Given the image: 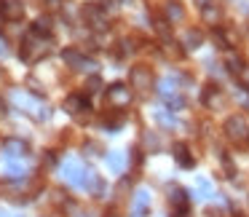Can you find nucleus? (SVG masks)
<instances>
[{
    "instance_id": "18",
    "label": "nucleus",
    "mask_w": 249,
    "mask_h": 217,
    "mask_svg": "<svg viewBox=\"0 0 249 217\" xmlns=\"http://www.w3.org/2000/svg\"><path fill=\"white\" fill-rule=\"evenodd\" d=\"M204 22L206 24H217L220 22V8H214L209 3V6H204Z\"/></svg>"
},
{
    "instance_id": "28",
    "label": "nucleus",
    "mask_w": 249,
    "mask_h": 217,
    "mask_svg": "<svg viewBox=\"0 0 249 217\" xmlns=\"http://www.w3.org/2000/svg\"><path fill=\"white\" fill-rule=\"evenodd\" d=\"M0 113H3V102H0Z\"/></svg>"
},
{
    "instance_id": "15",
    "label": "nucleus",
    "mask_w": 249,
    "mask_h": 217,
    "mask_svg": "<svg viewBox=\"0 0 249 217\" xmlns=\"http://www.w3.org/2000/svg\"><path fill=\"white\" fill-rule=\"evenodd\" d=\"M201 40H204V35H201L198 30H188L185 38H182V43H185V49H198Z\"/></svg>"
},
{
    "instance_id": "23",
    "label": "nucleus",
    "mask_w": 249,
    "mask_h": 217,
    "mask_svg": "<svg viewBox=\"0 0 249 217\" xmlns=\"http://www.w3.org/2000/svg\"><path fill=\"white\" fill-rule=\"evenodd\" d=\"M3 56H8V43H6V38H0V59Z\"/></svg>"
},
{
    "instance_id": "25",
    "label": "nucleus",
    "mask_w": 249,
    "mask_h": 217,
    "mask_svg": "<svg viewBox=\"0 0 249 217\" xmlns=\"http://www.w3.org/2000/svg\"><path fill=\"white\" fill-rule=\"evenodd\" d=\"M0 217H11V215H8V212H0Z\"/></svg>"
},
{
    "instance_id": "17",
    "label": "nucleus",
    "mask_w": 249,
    "mask_h": 217,
    "mask_svg": "<svg viewBox=\"0 0 249 217\" xmlns=\"http://www.w3.org/2000/svg\"><path fill=\"white\" fill-rule=\"evenodd\" d=\"M166 17L172 19V22H182V19H185L182 6H177V3H169V6H166Z\"/></svg>"
},
{
    "instance_id": "5",
    "label": "nucleus",
    "mask_w": 249,
    "mask_h": 217,
    "mask_svg": "<svg viewBox=\"0 0 249 217\" xmlns=\"http://www.w3.org/2000/svg\"><path fill=\"white\" fill-rule=\"evenodd\" d=\"M129 81H131V89H140V91H147V89L153 86V75L147 67H134V70L129 72Z\"/></svg>"
},
{
    "instance_id": "10",
    "label": "nucleus",
    "mask_w": 249,
    "mask_h": 217,
    "mask_svg": "<svg viewBox=\"0 0 249 217\" xmlns=\"http://www.w3.org/2000/svg\"><path fill=\"white\" fill-rule=\"evenodd\" d=\"M107 169L113 174H121L126 169V153L124 150H113V153H107Z\"/></svg>"
},
{
    "instance_id": "24",
    "label": "nucleus",
    "mask_w": 249,
    "mask_h": 217,
    "mask_svg": "<svg viewBox=\"0 0 249 217\" xmlns=\"http://www.w3.org/2000/svg\"><path fill=\"white\" fill-rule=\"evenodd\" d=\"M241 78H244V81L249 83V70H241Z\"/></svg>"
},
{
    "instance_id": "12",
    "label": "nucleus",
    "mask_w": 249,
    "mask_h": 217,
    "mask_svg": "<svg viewBox=\"0 0 249 217\" xmlns=\"http://www.w3.org/2000/svg\"><path fill=\"white\" fill-rule=\"evenodd\" d=\"M174 158H177V163L182 169H193V156H190V150H188V145H174Z\"/></svg>"
},
{
    "instance_id": "13",
    "label": "nucleus",
    "mask_w": 249,
    "mask_h": 217,
    "mask_svg": "<svg viewBox=\"0 0 249 217\" xmlns=\"http://www.w3.org/2000/svg\"><path fill=\"white\" fill-rule=\"evenodd\" d=\"M169 201H172V206H177L179 212L188 209V193H185L182 188H172V193H169Z\"/></svg>"
},
{
    "instance_id": "27",
    "label": "nucleus",
    "mask_w": 249,
    "mask_h": 217,
    "mask_svg": "<svg viewBox=\"0 0 249 217\" xmlns=\"http://www.w3.org/2000/svg\"><path fill=\"white\" fill-rule=\"evenodd\" d=\"M49 6H56V0H49Z\"/></svg>"
},
{
    "instance_id": "7",
    "label": "nucleus",
    "mask_w": 249,
    "mask_h": 217,
    "mask_svg": "<svg viewBox=\"0 0 249 217\" xmlns=\"http://www.w3.org/2000/svg\"><path fill=\"white\" fill-rule=\"evenodd\" d=\"M150 209V193L145 188H140L134 193V204H131V217H145Z\"/></svg>"
},
{
    "instance_id": "8",
    "label": "nucleus",
    "mask_w": 249,
    "mask_h": 217,
    "mask_svg": "<svg viewBox=\"0 0 249 217\" xmlns=\"http://www.w3.org/2000/svg\"><path fill=\"white\" fill-rule=\"evenodd\" d=\"M0 14H3L6 19H11V22L22 19V14H24L22 0H3V3H0Z\"/></svg>"
},
{
    "instance_id": "2",
    "label": "nucleus",
    "mask_w": 249,
    "mask_h": 217,
    "mask_svg": "<svg viewBox=\"0 0 249 217\" xmlns=\"http://www.w3.org/2000/svg\"><path fill=\"white\" fill-rule=\"evenodd\" d=\"M49 46H51L49 38H43L40 33H30L27 38H24L22 49H19V56H22L24 62H35V59L49 54Z\"/></svg>"
},
{
    "instance_id": "22",
    "label": "nucleus",
    "mask_w": 249,
    "mask_h": 217,
    "mask_svg": "<svg viewBox=\"0 0 249 217\" xmlns=\"http://www.w3.org/2000/svg\"><path fill=\"white\" fill-rule=\"evenodd\" d=\"M99 89H102V81H99V78L97 75H94V78H89V91H99Z\"/></svg>"
},
{
    "instance_id": "6",
    "label": "nucleus",
    "mask_w": 249,
    "mask_h": 217,
    "mask_svg": "<svg viewBox=\"0 0 249 217\" xmlns=\"http://www.w3.org/2000/svg\"><path fill=\"white\" fill-rule=\"evenodd\" d=\"M3 153H6V161H17V158H24L30 153L27 142L22 140H6L3 142Z\"/></svg>"
},
{
    "instance_id": "11",
    "label": "nucleus",
    "mask_w": 249,
    "mask_h": 217,
    "mask_svg": "<svg viewBox=\"0 0 249 217\" xmlns=\"http://www.w3.org/2000/svg\"><path fill=\"white\" fill-rule=\"evenodd\" d=\"M65 110L70 115H78V113H83V110H89V102H86V97H78V94H72V97H67L65 99Z\"/></svg>"
},
{
    "instance_id": "26",
    "label": "nucleus",
    "mask_w": 249,
    "mask_h": 217,
    "mask_svg": "<svg viewBox=\"0 0 249 217\" xmlns=\"http://www.w3.org/2000/svg\"><path fill=\"white\" fill-rule=\"evenodd\" d=\"M201 6H209V0H201Z\"/></svg>"
},
{
    "instance_id": "4",
    "label": "nucleus",
    "mask_w": 249,
    "mask_h": 217,
    "mask_svg": "<svg viewBox=\"0 0 249 217\" xmlns=\"http://www.w3.org/2000/svg\"><path fill=\"white\" fill-rule=\"evenodd\" d=\"M225 134L231 137L233 142L249 140V126H247V118H244V115H231V118L225 121Z\"/></svg>"
},
{
    "instance_id": "19",
    "label": "nucleus",
    "mask_w": 249,
    "mask_h": 217,
    "mask_svg": "<svg viewBox=\"0 0 249 217\" xmlns=\"http://www.w3.org/2000/svg\"><path fill=\"white\" fill-rule=\"evenodd\" d=\"M86 17L94 22V27H105V17L97 11V8H89V14H86Z\"/></svg>"
},
{
    "instance_id": "14",
    "label": "nucleus",
    "mask_w": 249,
    "mask_h": 217,
    "mask_svg": "<svg viewBox=\"0 0 249 217\" xmlns=\"http://www.w3.org/2000/svg\"><path fill=\"white\" fill-rule=\"evenodd\" d=\"M161 94H163V99H172V97H179L177 94V78H163L161 81Z\"/></svg>"
},
{
    "instance_id": "9",
    "label": "nucleus",
    "mask_w": 249,
    "mask_h": 217,
    "mask_svg": "<svg viewBox=\"0 0 249 217\" xmlns=\"http://www.w3.org/2000/svg\"><path fill=\"white\" fill-rule=\"evenodd\" d=\"M62 56H65V62H67V65H72L75 70H94V67H97L91 59H86V56H81L78 51H65Z\"/></svg>"
},
{
    "instance_id": "16",
    "label": "nucleus",
    "mask_w": 249,
    "mask_h": 217,
    "mask_svg": "<svg viewBox=\"0 0 249 217\" xmlns=\"http://www.w3.org/2000/svg\"><path fill=\"white\" fill-rule=\"evenodd\" d=\"M209 196H212V185L204 177H198L196 180V199H209Z\"/></svg>"
},
{
    "instance_id": "1",
    "label": "nucleus",
    "mask_w": 249,
    "mask_h": 217,
    "mask_svg": "<svg viewBox=\"0 0 249 217\" xmlns=\"http://www.w3.org/2000/svg\"><path fill=\"white\" fill-rule=\"evenodd\" d=\"M62 177L67 180L70 185H75V188H86V190H94L97 188V174L91 172V169H86V166H81L78 161H65L62 163Z\"/></svg>"
},
{
    "instance_id": "3",
    "label": "nucleus",
    "mask_w": 249,
    "mask_h": 217,
    "mask_svg": "<svg viewBox=\"0 0 249 217\" xmlns=\"http://www.w3.org/2000/svg\"><path fill=\"white\" fill-rule=\"evenodd\" d=\"M129 102H131V89L126 83L107 86V105L110 108H129Z\"/></svg>"
},
{
    "instance_id": "20",
    "label": "nucleus",
    "mask_w": 249,
    "mask_h": 217,
    "mask_svg": "<svg viewBox=\"0 0 249 217\" xmlns=\"http://www.w3.org/2000/svg\"><path fill=\"white\" fill-rule=\"evenodd\" d=\"M8 174H11V177H24V174H27V169L19 166L17 161H8Z\"/></svg>"
},
{
    "instance_id": "21",
    "label": "nucleus",
    "mask_w": 249,
    "mask_h": 217,
    "mask_svg": "<svg viewBox=\"0 0 249 217\" xmlns=\"http://www.w3.org/2000/svg\"><path fill=\"white\" fill-rule=\"evenodd\" d=\"M228 67H231L233 72H241V70H244V67H241V59H238V56H233V54L228 56Z\"/></svg>"
}]
</instances>
